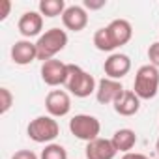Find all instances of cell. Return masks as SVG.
Wrapping results in <instances>:
<instances>
[{
    "label": "cell",
    "instance_id": "cell-13",
    "mask_svg": "<svg viewBox=\"0 0 159 159\" xmlns=\"http://www.w3.org/2000/svg\"><path fill=\"white\" fill-rule=\"evenodd\" d=\"M17 28L25 38L39 36V32L43 28V15L39 11H25L17 23Z\"/></svg>",
    "mask_w": 159,
    "mask_h": 159
},
{
    "label": "cell",
    "instance_id": "cell-20",
    "mask_svg": "<svg viewBox=\"0 0 159 159\" xmlns=\"http://www.w3.org/2000/svg\"><path fill=\"white\" fill-rule=\"evenodd\" d=\"M11 105H13V94L6 86H2L0 88V114H6L11 109Z\"/></svg>",
    "mask_w": 159,
    "mask_h": 159
},
{
    "label": "cell",
    "instance_id": "cell-16",
    "mask_svg": "<svg viewBox=\"0 0 159 159\" xmlns=\"http://www.w3.org/2000/svg\"><path fill=\"white\" fill-rule=\"evenodd\" d=\"M111 142H112V146L116 148V152L129 153V152L133 150V146L137 144V135H135V131H133V129L124 127V129H118V131L112 135Z\"/></svg>",
    "mask_w": 159,
    "mask_h": 159
},
{
    "label": "cell",
    "instance_id": "cell-12",
    "mask_svg": "<svg viewBox=\"0 0 159 159\" xmlns=\"http://www.w3.org/2000/svg\"><path fill=\"white\" fill-rule=\"evenodd\" d=\"M124 92V86L120 81H114V79H101L98 83V90H96V99L101 103V105H107V103H114L116 98Z\"/></svg>",
    "mask_w": 159,
    "mask_h": 159
},
{
    "label": "cell",
    "instance_id": "cell-8",
    "mask_svg": "<svg viewBox=\"0 0 159 159\" xmlns=\"http://www.w3.org/2000/svg\"><path fill=\"white\" fill-rule=\"evenodd\" d=\"M103 69H105L107 79H114V81H120V79H124V77L131 71V60H129L127 54L114 52V54H111V56L105 60Z\"/></svg>",
    "mask_w": 159,
    "mask_h": 159
},
{
    "label": "cell",
    "instance_id": "cell-4",
    "mask_svg": "<svg viewBox=\"0 0 159 159\" xmlns=\"http://www.w3.org/2000/svg\"><path fill=\"white\" fill-rule=\"evenodd\" d=\"M28 137L39 144H51L60 135V125L52 116H38L26 127Z\"/></svg>",
    "mask_w": 159,
    "mask_h": 159
},
{
    "label": "cell",
    "instance_id": "cell-10",
    "mask_svg": "<svg viewBox=\"0 0 159 159\" xmlns=\"http://www.w3.org/2000/svg\"><path fill=\"white\" fill-rule=\"evenodd\" d=\"M11 60L17 66H28L34 60H38L36 43H32L30 39H19V41H15L13 47H11Z\"/></svg>",
    "mask_w": 159,
    "mask_h": 159
},
{
    "label": "cell",
    "instance_id": "cell-15",
    "mask_svg": "<svg viewBox=\"0 0 159 159\" xmlns=\"http://www.w3.org/2000/svg\"><path fill=\"white\" fill-rule=\"evenodd\" d=\"M114 105V111L120 114V116H133L139 112L140 109V98L133 92V90H124L116 101L112 103Z\"/></svg>",
    "mask_w": 159,
    "mask_h": 159
},
{
    "label": "cell",
    "instance_id": "cell-24",
    "mask_svg": "<svg viewBox=\"0 0 159 159\" xmlns=\"http://www.w3.org/2000/svg\"><path fill=\"white\" fill-rule=\"evenodd\" d=\"M10 11H11V2H10V0H2V11H0V21L8 19Z\"/></svg>",
    "mask_w": 159,
    "mask_h": 159
},
{
    "label": "cell",
    "instance_id": "cell-1",
    "mask_svg": "<svg viewBox=\"0 0 159 159\" xmlns=\"http://www.w3.org/2000/svg\"><path fill=\"white\" fill-rule=\"evenodd\" d=\"M75 98H88L98 90L96 79L75 64H67V81L64 84Z\"/></svg>",
    "mask_w": 159,
    "mask_h": 159
},
{
    "label": "cell",
    "instance_id": "cell-11",
    "mask_svg": "<svg viewBox=\"0 0 159 159\" xmlns=\"http://www.w3.org/2000/svg\"><path fill=\"white\" fill-rule=\"evenodd\" d=\"M107 32H109L114 47H122V45L129 43L131 38H133V26L125 19H114V21H111L107 25Z\"/></svg>",
    "mask_w": 159,
    "mask_h": 159
},
{
    "label": "cell",
    "instance_id": "cell-17",
    "mask_svg": "<svg viewBox=\"0 0 159 159\" xmlns=\"http://www.w3.org/2000/svg\"><path fill=\"white\" fill-rule=\"evenodd\" d=\"M38 8H39V13L45 17H58V15H64L66 2L64 0H41Z\"/></svg>",
    "mask_w": 159,
    "mask_h": 159
},
{
    "label": "cell",
    "instance_id": "cell-7",
    "mask_svg": "<svg viewBox=\"0 0 159 159\" xmlns=\"http://www.w3.org/2000/svg\"><path fill=\"white\" fill-rule=\"evenodd\" d=\"M45 109L49 116L62 118L71 111V98L66 90H51L45 98Z\"/></svg>",
    "mask_w": 159,
    "mask_h": 159
},
{
    "label": "cell",
    "instance_id": "cell-21",
    "mask_svg": "<svg viewBox=\"0 0 159 159\" xmlns=\"http://www.w3.org/2000/svg\"><path fill=\"white\" fill-rule=\"evenodd\" d=\"M148 60H150L152 66H155L159 69V41H155V43L150 45V49H148Z\"/></svg>",
    "mask_w": 159,
    "mask_h": 159
},
{
    "label": "cell",
    "instance_id": "cell-2",
    "mask_svg": "<svg viewBox=\"0 0 159 159\" xmlns=\"http://www.w3.org/2000/svg\"><path fill=\"white\" fill-rule=\"evenodd\" d=\"M159 90V69L152 64L140 66L135 73L133 92L140 99H153Z\"/></svg>",
    "mask_w": 159,
    "mask_h": 159
},
{
    "label": "cell",
    "instance_id": "cell-6",
    "mask_svg": "<svg viewBox=\"0 0 159 159\" xmlns=\"http://www.w3.org/2000/svg\"><path fill=\"white\" fill-rule=\"evenodd\" d=\"M41 79L49 86H60L67 81V64L52 58L41 64Z\"/></svg>",
    "mask_w": 159,
    "mask_h": 159
},
{
    "label": "cell",
    "instance_id": "cell-3",
    "mask_svg": "<svg viewBox=\"0 0 159 159\" xmlns=\"http://www.w3.org/2000/svg\"><path fill=\"white\" fill-rule=\"evenodd\" d=\"M66 45H67V34L60 28H49L36 41L38 60H41V62L52 60L60 51H64Z\"/></svg>",
    "mask_w": 159,
    "mask_h": 159
},
{
    "label": "cell",
    "instance_id": "cell-14",
    "mask_svg": "<svg viewBox=\"0 0 159 159\" xmlns=\"http://www.w3.org/2000/svg\"><path fill=\"white\" fill-rule=\"evenodd\" d=\"M84 153L86 159H114L118 152L109 139H96L92 142H86Z\"/></svg>",
    "mask_w": 159,
    "mask_h": 159
},
{
    "label": "cell",
    "instance_id": "cell-5",
    "mask_svg": "<svg viewBox=\"0 0 159 159\" xmlns=\"http://www.w3.org/2000/svg\"><path fill=\"white\" fill-rule=\"evenodd\" d=\"M69 131L79 140L92 142V140L99 139L101 124H99V120L96 116H90V114H75L69 120Z\"/></svg>",
    "mask_w": 159,
    "mask_h": 159
},
{
    "label": "cell",
    "instance_id": "cell-19",
    "mask_svg": "<svg viewBox=\"0 0 159 159\" xmlns=\"http://www.w3.org/2000/svg\"><path fill=\"white\" fill-rule=\"evenodd\" d=\"M39 159H67V152H66V148L62 144L51 142L41 150Z\"/></svg>",
    "mask_w": 159,
    "mask_h": 159
},
{
    "label": "cell",
    "instance_id": "cell-18",
    "mask_svg": "<svg viewBox=\"0 0 159 159\" xmlns=\"http://www.w3.org/2000/svg\"><path fill=\"white\" fill-rule=\"evenodd\" d=\"M94 45H96L98 51H103V52H111V51L116 49L114 43H112V39H111V36H109V32H107V26L96 30V34H94Z\"/></svg>",
    "mask_w": 159,
    "mask_h": 159
},
{
    "label": "cell",
    "instance_id": "cell-22",
    "mask_svg": "<svg viewBox=\"0 0 159 159\" xmlns=\"http://www.w3.org/2000/svg\"><path fill=\"white\" fill-rule=\"evenodd\" d=\"M11 159H39L32 150H19L11 155Z\"/></svg>",
    "mask_w": 159,
    "mask_h": 159
},
{
    "label": "cell",
    "instance_id": "cell-26",
    "mask_svg": "<svg viewBox=\"0 0 159 159\" xmlns=\"http://www.w3.org/2000/svg\"><path fill=\"white\" fill-rule=\"evenodd\" d=\"M155 152H157V155H159V139H157V142H155Z\"/></svg>",
    "mask_w": 159,
    "mask_h": 159
},
{
    "label": "cell",
    "instance_id": "cell-9",
    "mask_svg": "<svg viewBox=\"0 0 159 159\" xmlns=\"http://www.w3.org/2000/svg\"><path fill=\"white\" fill-rule=\"evenodd\" d=\"M62 23L71 32H81L88 25V13L83 6H67L62 15Z\"/></svg>",
    "mask_w": 159,
    "mask_h": 159
},
{
    "label": "cell",
    "instance_id": "cell-23",
    "mask_svg": "<svg viewBox=\"0 0 159 159\" xmlns=\"http://www.w3.org/2000/svg\"><path fill=\"white\" fill-rule=\"evenodd\" d=\"M105 0H84V10H101Z\"/></svg>",
    "mask_w": 159,
    "mask_h": 159
},
{
    "label": "cell",
    "instance_id": "cell-25",
    "mask_svg": "<svg viewBox=\"0 0 159 159\" xmlns=\"http://www.w3.org/2000/svg\"><path fill=\"white\" fill-rule=\"evenodd\" d=\"M122 159H150V157H148V155H144V153L129 152V153H124V155H122Z\"/></svg>",
    "mask_w": 159,
    "mask_h": 159
}]
</instances>
